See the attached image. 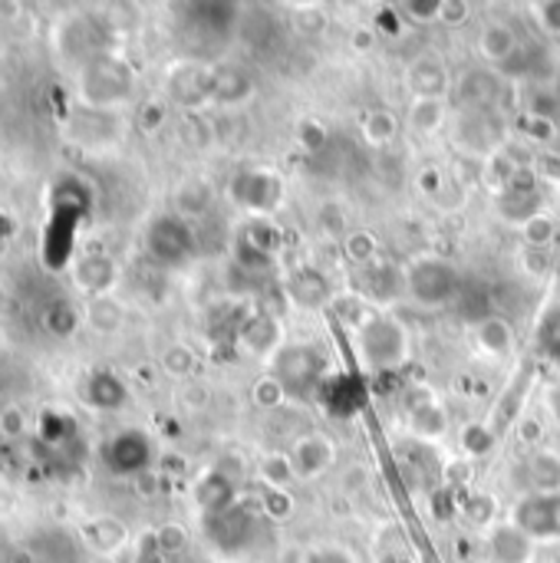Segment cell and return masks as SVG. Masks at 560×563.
<instances>
[{"instance_id": "94428289", "label": "cell", "mask_w": 560, "mask_h": 563, "mask_svg": "<svg viewBox=\"0 0 560 563\" xmlns=\"http://www.w3.org/2000/svg\"><path fill=\"white\" fill-rule=\"evenodd\" d=\"M547 346H550V353H553V356H560V323H557V330L550 333Z\"/></svg>"}, {"instance_id": "6125c7cd", "label": "cell", "mask_w": 560, "mask_h": 563, "mask_svg": "<svg viewBox=\"0 0 560 563\" xmlns=\"http://www.w3.org/2000/svg\"><path fill=\"white\" fill-rule=\"evenodd\" d=\"M4 238H8V221L0 218V241H4Z\"/></svg>"}, {"instance_id": "6f0895ef", "label": "cell", "mask_w": 560, "mask_h": 563, "mask_svg": "<svg viewBox=\"0 0 560 563\" xmlns=\"http://www.w3.org/2000/svg\"><path fill=\"white\" fill-rule=\"evenodd\" d=\"M169 556L159 550V543H156V537L152 533H146L139 543H136V556H133V563H165Z\"/></svg>"}, {"instance_id": "2e32d148", "label": "cell", "mask_w": 560, "mask_h": 563, "mask_svg": "<svg viewBox=\"0 0 560 563\" xmlns=\"http://www.w3.org/2000/svg\"><path fill=\"white\" fill-rule=\"evenodd\" d=\"M96 41H100V37H96V24L87 21V18H70V21H64L60 31H57V50H60L67 60L80 64V67L90 64L93 57L106 54Z\"/></svg>"}, {"instance_id": "db71d44e", "label": "cell", "mask_w": 560, "mask_h": 563, "mask_svg": "<svg viewBox=\"0 0 560 563\" xmlns=\"http://www.w3.org/2000/svg\"><path fill=\"white\" fill-rule=\"evenodd\" d=\"M534 14H537V24L560 37V0H544V4H534Z\"/></svg>"}, {"instance_id": "5b68a950", "label": "cell", "mask_w": 560, "mask_h": 563, "mask_svg": "<svg viewBox=\"0 0 560 563\" xmlns=\"http://www.w3.org/2000/svg\"><path fill=\"white\" fill-rule=\"evenodd\" d=\"M80 208H83V198L77 195H64V188L54 192V202H50V218H47V228H44V261L60 271V267H70V251H73V234H77V221H80Z\"/></svg>"}, {"instance_id": "d4e9b609", "label": "cell", "mask_w": 560, "mask_h": 563, "mask_svg": "<svg viewBox=\"0 0 560 563\" xmlns=\"http://www.w3.org/2000/svg\"><path fill=\"white\" fill-rule=\"evenodd\" d=\"M448 116H455L452 113V106H448V100H412L409 103V113H405V126L415 133V136H435V133H442L452 119Z\"/></svg>"}, {"instance_id": "7402d4cb", "label": "cell", "mask_w": 560, "mask_h": 563, "mask_svg": "<svg viewBox=\"0 0 560 563\" xmlns=\"http://www.w3.org/2000/svg\"><path fill=\"white\" fill-rule=\"evenodd\" d=\"M409 432L422 441H442L448 435V412L428 392L409 405Z\"/></svg>"}, {"instance_id": "60d3db41", "label": "cell", "mask_w": 560, "mask_h": 563, "mask_svg": "<svg viewBox=\"0 0 560 563\" xmlns=\"http://www.w3.org/2000/svg\"><path fill=\"white\" fill-rule=\"evenodd\" d=\"M152 537H156V543H159V550H162L165 556H175V553H182V550L188 547V530H185V524H179V520L159 524V527L152 530Z\"/></svg>"}, {"instance_id": "8d00e7d4", "label": "cell", "mask_w": 560, "mask_h": 563, "mask_svg": "<svg viewBox=\"0 0 560 563\" xmlns=\"http://www.w3.org/2000/svg\"><path fill=\"white\" fill-rule=\"evenodd\" d=\"M294 478L297 474H294V464H290V455L287 451H271L261 461V481L267 484V491H287Z\"/></svg>"}, {"instance_id": "b9f144b4", "label": "cell", "mask_w": 560, "mask_h": 563, "mask_svg": "<svg viewBox=\"0 0 560 563\" xmlns=\"http://www.w3.org/2000/svg\"><path fill=\"white\" fill-rule=\"evenodd\" d=\"M254 402L261 405V409H281L284 402H287V386L274 376V372H267V376H261L258 382H254Z\"/></svg>"}, {"instance_id": "e7e4bbea", "label": "cell", "mask_w": 560, "mask_h": 563, "mask_svg": "<svg viewBox=\"0 0 560 563\" xmlns=\"http://www.w3.org/2000/svg\"><path fill=\"white\" fill-rule=\"evenodd\" d=\"M221 563H235V560H221Z\"/></svg>"}, {"instance_id": "4316f807", "label": "cell", "mask_w": 560, "mask_h": 563, "mask_svg": "<svg viewBox=\"0 0 560 563\" xmlns=\"http://www.w3.org/2000/svg\"><path fill=\"white\" fill-rule=\"evenodd\" d=\"M83 323H87L93 333H100V336H113V333L123 330L126 310H123V303L113 300L110 294H106V297H93V300L83 307Z\"/></svg>"}, {"instance_id": "6da1fadb", "label": "cell", "mask_w": 560, "mask_h": 563, "mask_svg": "<svg viewBox=\"0 0 560 563\" xmlns=\"http://www.w3.org/2000/svg\"><path fill=\"white\" fill-rule=\"evenodd\" d=\"M77 96L93 113L119 110L136 96V70L123 57L106 50L77 70Z\"/></svg>"}, {"instance_id": "4fadbf2b", "label": "cell", "mask_w": 560, "mask_h": 563, "mask_svg": "<svg viewBox=\"0 0 560 563\" xmlns=\"http://www.w3.org/2000/svg\"><path fill=\"white\" fill-rule=\"evenodd\" d=\"M405 87L412 90L415 100H445L452 90V77L448 67L438 54L425 50L419 54L409 67H405Z\"/></svg>"}, {"instance_id": "680465c9", "label": "cell", "mask_w": 560, "mask_h": 563, "mask_svg": "<svg viewBox=\"0 0 560 563\" xmlns=\"http://www.w3.org/2000/svg\"><path fill=\"white\" fill-rule=\"evenodd\" d=\"M162 123H165V106H162V103H146L142 113H139V126H142L146 133H156Z\"/></svg>"}, {"instance_id": "ba28073f", "label": "cell", "mask_w": 560, "mask_h": 563, "mask_svg": "<svg viewBox=\"0 0 560 563\" xmlns=\"http://www.w3.org/2000/svg\"><path fill=\"white\" fill-rule=\"evenodd\" d=\"M511 524L537 540H560V494H524L511 507Z\"/></svg>"}, {"instance_id": "f6af8a7d", "label": "cell", "mask_w": 560, "mask_h": 563, "mask_svg": "<svg viewBox=\"0 0 560 563\" xmlns=\"http://www.w3.org/2000/svg\"><path fill=\"white\" fill-rule=\"evenodd\" d=\"M294 139H297V146L304 149V152H320V149H327V126L320 123V119H304L300 126H297V133H294Z\"/></svg>"}, {"instance_id": "d6986e66", "label": "cell", "mask_w": 560, "mask_h": 563, "mask_svg": "<svg viewBox=\"0 0 560 563\" xmlns=\"http://www.w3.org/2000/svg\"><path fill=\"white\" fill-rule=\"evenodd\" d=\"M471 336H475V349H478L481 356H488V359H504V356H511V353H514V343H517L511 320H504V317H498V313L481 317V320L475 323Z\"/></svg>"}, {"instance_id": "f1b7e54d", "label": "cell", "mask_w": 560, "mask_h": 563, "mask_svg": "<svg viewBox=\"0 0 560 563\" xmlns=\"http://www.w3.org/2000/svg\"><path fill=\"white\" fill-rule=\"evenodd\" d=\"M399 290H405V271H396L392 264H382V261L366 267V300L373 307L392 300Z\"/></svg>"}, {"instance_id": "277c9868", "label": "cell", "mask_w": 560, "mask_h": 563, "mask_svg": "<svg viewBox=\"0 0 560 563\" xmlns=\"http://www.w3.org/2000/svg\"><path fill=\"white\" fill-rule=\"evenodd\" d=\"M405 294L422 307H445L458 294V267L448 257L422 254L405 267Z\"/></svg>"}, {"instance_id": "3957f363", "label": "cell", "mask_w": 560, "mask_h": 563, "mask_svg": "<svg viewBox=\"0 0 560 563\" xmlns=\"http://www.w3.org/2000/svg\"><path fill=\"white\" fill-rule=\"evenodd\" d=\"M356 353L373 372L399 369L409 359V333L396 317L379 313L356 333Z\"/></svg>"}, {"instance_id": "d6a6232c", "label": "cell", "mask_w": 560, "mask_h": 563, "mask_svg": "<svg viewBox=\"0 0 560 563\" xmlns=\"http://www.w3.org/2000/svg\"><path fill=\"white\" fill-rule=\"evenodd\" d=\"M359 133H363V142H366L369 149H386V146H392L396 136H399V116L389 113V110H373V113L363 116Z\"/></svg>"}, {"instance_id": "74e56055", "label": "cell", "mask_w": 560, "mask_h": 563, "mask_svg": "<svg viewBox=\"0 0 560 563\" xmlns=\"http://www.w3.org/2000/svg\"><path fill=\"white\" fill-rule=\"evenodd\" d=\"M521 238L530 251H550V244L557 241V225L550 215H534L524 228H521Z\"/></svg>"}, {"instance_id": "9c48e42d", "label": "cell", "mask_w": 560, "mask_h": 563, "mask_svg": "<svg viewBox=\"0 0 560 563\" xmlns=\"http://www.w3.org/2000/svg\"><path fill=\"white\" fill-rule=\"evenodd\" d=\"M169 100L179 103L182 110L195 113L208 103H215V67H205V64H179L169 70Z\"/></svg>"}, {"instance_id": "8992f818", "label": "cell", "mask_w": 560, "mask_h": 563, "mask_svg": "<svg viewBox=\"0 0 560 563\" xmlns=\"http://www.w3.org/2000/svg\"><path fill=\"white\" fill-rule=\"evenodd\" d=\"M146 254L162 264V267H179L195 254V228L172 215H159L149 228H146Z\"/></svg>"}, {"instance_id": "5bb4252c", "label": "cell", "mask_w": 560, "mask_h": 563, "mask_svg": "<svg viewBox=\"0 0 560 563\" xmlns=\"http://www.w3.org/2000/svg\"><path fill=\"white\" fill-rule=\"evenodd\" d=\"M290 455V464H294V474L300 481H313L320 474L330 471V464L336 461V445L330 441V435L323 432H307L294 441V448L287 451Z\"/></svg>"}, {"instance_id": "ac0fdd59", "label": "cell", "mask_w": 560, "mask_h": 563, "mask_svg": "<svg viewBox=\"0 0 560 563\" xmlns=\"http://www.w3.org/2000/svg\"><path fill=\"white\" fill-rule=\"evenodd\" d=\"M458 100L461 106H471V110H494V103L501 100V90H504V80L498 70H488V67H475L468 70L461 80H458Z\"/></svg>"}, {"instance_id": "ffe728a7", "label": "cell", "mask_w": 560, "mask_h": 563, "mask_svg": "<svg viewBox=\"0 0 560 563\" xmlns=\"http://www.w3.org/2000/svg\"><path fill=\"white\" fill-rule=\"evenodd\" d=\"M488 560L491 563H530L534 560V540L507 520V524L491 530Z\"/></svg>"}, {"instance_id": "4dcf8cb0", "label": "cell", "mask_w": 560, "mask_h": 563, "mask_svg": "<svg viewBox=\"0 0 560 563\" xmlns=\"http://www.w3.org/2000/svg\"><path fill=\"white\" fill-rule=\"evenodd\" d=\"M31 560L34 563H80V550L73 537L60 530H47L44 537L31 543Z\"/></svg>"}, {"instance_id": "c3c4849f", "label": "cell", "mask_w": 560, "mask_h": 563, "mask_svg": "<svg viewBox=\"0 0 560 563\" xmlns=\"http://www.w3.org/2000/svg\"><path fill=\"white\" fill-rule=\"evenodd\" d=\"M27 412L18 409V405H8V409H0V435L4 438H24L27 435Z\"/></svg>"}, {"instance_id": "8fae6325", "label": "cell", "mask_w": 560, "mask_h": 563, "mask_svg": "<svg viewBox=\"0 0 560 563\" xmlns=\"http://www.w3.org/2000/svg\"><path fill=\"white\" fill-rule=\"evenodd\" d=\"M271 372L287 386V392L290 389H310L320 379V372H323V353L317 346H307V343L284 346L277 353Z\"/></svg>"}, {"instance_id": "ee69618b", "label": "cell", "mask_w": 560, "mask_h": 563, "mask_svg": "<svg viewBox=\"0 0 560 563\" xmlns=\"http://www.w3.org/2000/svg\"><path fill=\"white\" fill-rule=\"evenodd\" d=\"M494 514H498V501H494L488 491H478V494H471V497L465 501V517H468V524H475V527H488V524L494 520Z\"/></svg>"}, {"instance_id": "e575fe53", "label": "cell", "mask_w": 560, "mask_h": 563, "mask_svg": "<svg viewBox=\"0 0 560 563\" xmlns=\"http://www.w3.org/2000/svg\"><path fill=\"white\" fill-rule=\"evenodd\" d=\"M41 320H44L47 333H54V336L67 340V336H73V333H77V326L83 323V313H80L70 300L57 297V300H50V303L44 307Z\"/></svg>"}, {"instance_id": "681fc988", "label": "cell", "mask_w": 560, "mask_h": 563, "mask_svg": "<svg viewBox=\"0 0 560 563\" xmlns=\"http://www.w3.org/2000/svg\"><path fill=\"white\" fill-rule=\"evenodd\" d=\"M179 399H182V405H185L188 412H202V409H208V402H212V389H208V382L188 379V382L182 386Z\"/></svg>"}, {"instance_id": "bcb514c9", "label": "cell", "mask_w": 560, "mask_h": 563, "mask_svg": "<svg viewBox=\"0 0 560 563\" xmlns=\"http://www.w3.org/2000/svg\"><path fill=\"white\" fill-rule=\"evenodd\" d=\"M294 27H297L300 34H307V37H317V34L327 31V11L317 8V4L297 8V11H294Z\"/></svg>"}, {"instance_id": "83f0119b", "label": "cell", "mask_w": 560, "mask_h": 563, "mask_svg": "<svg viewBox=\"0 0 560 563\" xmlns=\"http://www.w3.org/2000/svg\"><path fill=\"white\" fill-rule=\"evenodd\" d=\"M254 96V80L238 67H215V103L241 106Z\"/></svg>"}, {"instance_id": "44dd1931", "label": "cell", "mask_w": 560, "mask_h": 563, "mask_svg": "<svg viewBox=\"0 0 560 563\" xmlns=\"http://www.w3.org/2000/svg\"><path fill=\"white\" fill-rule=\"evenodd\" d=\"M83 543L100 556H116L129 543V527L119 517L100 514V517L83 524Z\"/></svg>"}, {"instance_id": "be15d7a7", "label": "cell", "mask_w": 560, "mask_h": 563, "mask_svg": "<svg viewBox=\"0 0 560 563\" xmlns=\"http://www.w3.org/2000/svg\"><path fill=\"white\" fill-rule=\"evenodd\" d=\"M8 471V464H4V458H0V474H4Z\"/></svg>"}, {"instance_id": "f5cc1de1", "label": "cell", "mask_w": 560, "mask_h": 563, "mask_svg": "<svg viewBox=\"0 0 560 563\" xmlns=\"http://www.w3.org/2000/svg\"><path fill=\"white\" fill-rule=\"evenodd\" d=\"M264 514L271 520H287L294 514V497L290 491H267L264 494Z\"/></svg>"}, {"instance_id": "52a82bcc", "label": "cell", "mask_w": 560, "mask_h": 563, "mask_svg": "<svg viewBox=\"0 0 560 563\" xmlns=\"http://www.w3.org/2000/svg\"><path fill=\"white\" fill-rule=\"evenodd\" d=\"M228 192L235 205L254 215H271L284 205V179L274 169H244L231 179Z\"/></svg>"}, {"instance_id": "91938a15", "label": "cell", "mask_w": 560, "mask_h": 563, "mask_svg": "<svg viewBox=\"0 0 560 563\" xmlns=\"http://www.w3.org/2000/svg\"><path fill=\"white\" fill-rule=\"evenodd\" d=\"M524 267H527L534 277H540V274H547V267H550V254H547V251H530V248H527Z\"/></svg>"}, {"instance_id": "f546056e", "label": "cell", "mask_w": 560, "mask_h": 563, "mask_svg": "<svg viewBox=\"0 0 560 563\" xmlns=\"http://www.w3.org/2000/svg\"><path fill=\"white\" fill-rule=\"evenodd\" d=\"M83 395H87V402H90L93 409H100V412H113V409L126 405V399H129L123 379L113 376V372H93Z\"/></svg>"}, {"instance_id": "30bf717a", "label": "cell", "mask_w": 560, "mask_h": 563, "mask_svg": "<svg viewBox=\"0 0 560 563\" xmlns=\"http://www.w3.org/2000/svg\"><path fill=\"white\" fill-rule=\"evenodd\" d=\"M103 461H106V468H110L113 474H119V478H136V474H142V471L152 464V441H149V435L139 432V428H123V432H116V435L106 441Z\"/></svg>"}, {"instance_id": "9f6ffc18", "label": "cell", "mask_w": 560, "mask_h": 563, "mask_svg": "<svg viewBox=\"0 0 560 563\" xmlns=\"http://www.w3.org/2000/svg\"><path fill=\"white\" fill-rule=\"evenodd\" d=\"M468 18H471V4H468V0H442V11H438V21H442V24L458 27V24H465Z\"/></svg>"}, {"instance_id": "e0dca14e", "label": "cell", "mask_w": 560, "mask_h": 563, "mask_svg": "<svg viewBox=\"0 0 560 563\" xmlns=\"http://www.w3.org/2000/svg\"><path fill=\"white\" fill-rule=\"evenodd\" d=\"M287 297L300 310H323L333 303L336 294L330 290V280L317 267H300L287 277Z\"/></svg>"}, {"instance_id": "9a60e30c", "label": "cell", "mask_w": 560, "mask_h": 563, "mask_svg": "<svg viewBox=\"0 0 560 563\" xmlns=\"http://www.w3.org/2000/svg\"><path fill=\"white\" fill-rule=\"evenodd\" d=\"M238 349H244L254 359H277L284 349V326L271 313H254L241 330H238Z\"/></svg>"}, {"instance_id": "f35d334b", "label": "cell", "mask_w": 560, "mask_h": 563, "mask_svg": "<svg viewBox=\"0 0 560 563\" xmlns=\"http://www.w3.org/2000/svg\"><path fill=\"white\" fill-rule=\"evenodd\" d=\"M162 369L172 376V379H182L188 382L192 372H195V349L185 346V343H172L165 353H162Z\"/></svg>"}, {"instance_id": "484cf974", "label": "cell", "mask_w": 560, "mask_h": 563, "mask_svg": "<svg viewBox=\"0 0 560 563\" xmlns=\"http://www.w3.org/2000/svg\"><path fill=\"white\" fill-rule=\"evenodd\" d=\"M527 386H530V372H527V369H521V372L514 376V382L507 386V392L494 402L491 415L484 418V425H488L494 435H501V428H507V425L517 418V412H521V405H524V392H527Z\"/></svg>"}, {"instance_id": "603a6c76", "label": "cell", "mask_w": 560, "mask_h": 563, "mask_svg": "<svg viewBox=\"0 0 560 563\" xmlns=\"http://www.w3.org/2000/svg\"><path fill=\"white\" fill-rule=\"evenodd\" d=\"M524 481L530 494H560V455L550 448H537L524 458Z\"/></svg>"}, {"instance_id": "7dc6e473", "label": "cell", "mask_w": 560, "mask_h": 563, "mask_svg": "<svg viewBox=\"0 0 560 563\" xmlns=\"http://www.w3.org/2000/svg\"><path fill=\"white\" fill-rule=\"evenodd\" d=\"M179 133H182V139H185L192 149H205V146H208V139H212V129H208V123H202L195 113H185V116H182V123H179Z\"/></svg>"}, {"instance_id": "836d02e7", "label": "cell", "mask_w": 560, "mask_h": 563, "mask_svg": "<svg viewBox=\"0 0 560 563\" xmlns=\"http://www.w3.org/2000/svg\"><path fill=\"white\" fill-rule=\"evenodd\" d=\"M498 215L517 228H524L534 215H540V202H537V192H514V188H504L498 195Z\"/></svg>"}, {"instance_id": "cb8c5ba5", "label": "cell", "mask_w": 560, "mask_h": 563, "mask_svg": "<svg viewBox=\"0 0 560 563\" xmlns=\"http://www.w3.org/2000/svg\"><path fill=\"white\" fill-rule=\"evenodd\" d=\"M521 50V41L514 34V27L507 21H488L478 31V54L488 64H507L514 54Z\"/></svg>"}, {"instance_id": "11a10c76", "label": "cell", "mask_w": 560, "mask_h": 563, "mask_svg": "<svg viewBox=\"0 0 560 563\" xmlns=\"http://www.w3.org/2000/svg\"><path fill=\"white\" fill-rule=\"evenodd\" d=\"M304 563H356V560H353V553H350V550L333 547V543H323V547H313V550L307 553V560H304Z\"/></svg>"}, {"instance_id": "7bdbcfd3", "label": "cell", "mask_w": 560, "mask_h": 563, "mask_svg": "<svg viewBox=\"0 0 560 563\" xmlns=\"http://www.w3.org/2000/svg\"><path fill=\"white\" fill-rule=\"evenodd\" d=\"M494 441H498V435H494L484 422H475V425H468V428L461 432V448H465V455H471V458L488 455V451L494 448Z\"/></svg>"}, {"instance_id": "f907efd6", "label": "cell", "mask_w": 560, "mask_h": 563, "mask_svg": "<svg viewBox=\"0 0 560 563\" xmlns=\"http://www.w3.org/2000/svg\"><path fill=\"white\" fill-rule=\"evenodd\" d=\"M438 11H442V0H409V4H402V14L412 24H435Z\"/></svg>"}, {"instance_id": "1f68e13d", "label": "cell", "mask_w": 560, "mask_h": 563, "mask_svg": "<svg viewBox=\"0 0 560 563\" xmlns=\"http://www.w3.org/2000/svg\"><path fill=\"white\" fill-rule=\"evenodd\" d=\"M212 205H215V192H212V185H205V182H198V179L185 182V185L175 192V215L185 218L188 225L198 221V218H205V215L212 211Z\"/></svg>"}, {"instance_id": "7a4b0ae2", "label": "cell", "mask_w": 560, "mask_h": 563, "mask_svg": "<svg viewBox=\"0 0 560 563\" xmlns=\"http://www.w3.org/2000/svg\"><path fill=\"white\" fill-rule=\"evenodd\" d=\"M504 119L494 110H471V106H458L452 116V142L458 149V156H471V159H494L498 152H504Z\"/></svg>"}, {"instance_id": "7c38bea8", "label": "cell", "mask_w": 560, "mask_h": 563, "mask_svg": "<svg viewBox=\"0 0 560 563\" xmlns=\"http://www.w3.org/2000/svg\"><path fill=\"white\" fill-rule=\"evenodd\" d=\"M70 274H73L77 290H83V294L93 300V297H106V294L116 287V280H119V264H116L106 251H87V254H77V257H73Z\"/></svg>"}, {"instance_id": "d590c367", "label": "cell", "mask_w": 560, "mask_h": 563, "mask_svg": "<svg viewBox=\"0 0 560 563\" xmlns=\"http://www.w3.org/2000/svg\"><path fill=\"white\" fill-rule=\"evenodd\" d=\"M330 307L336 310V317H340L353 333H359L373 317H379V313H376V307H373L366 297H356V294H346V297L340 294V297H333V303H330Z\"/></svg>"}, {"instance_id": "ab89813d", "label": "cell", "mask_w": 560, "mask_h": 563, "mask_svg": "<svg viewBox=\"0 0 560 563\" xmlns=\"http://www.w3.org/2000/svg\"><path fill=\"white\" fill-rule=\"evenodd\" d=\"M343 248H346V257L353 264H359V267H369V264L379 261L376 257V238H373V231H350L346 241H343Z\"/></svg>"}, {"instance_id": "816d5d0a", "label": "cell", "mask_w": 560, "mask_h": 563, "mask_svg": "<svg viewBox=\"0 0 560 563\" xmlns=\"http://www.w3.org/2000/svg\"><path fill=\"white\" fill-rule=\"evenodd\" d=\"M521 133L530 139V142H547L553 136V123L544 116V113H524L521 116Z\"/></svg>"}]
</instances>
